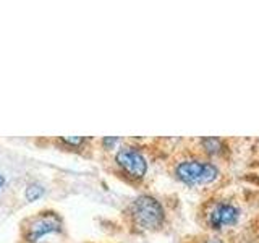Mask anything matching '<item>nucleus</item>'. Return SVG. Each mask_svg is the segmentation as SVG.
Wrapping results in <instances>:
<instances>
[{
  "instance_id": "3",
  "label": "nucleus",
  "mask_w": 259,
  "mask_h": 243,
  "mask_svg": "<svg viewBox=\"0 0 259 243\" xmlns=\"http://www.w3.org/2000/svg\"><path fill=\"white\" fill-rule=\"evenodd\" d=\"M117 162L133 178H143L146 175V170H148V162L143 157V154L133 148L120 149L117 154Z\"/></svg>"
},
{
  "instance_id": "11",
  "label": "nucleus",
  "mask_w": 259,
  "mask_h": 243,
  "mask_svg": "<svg viewBox=\"0 0 259 243\" xmlns=\"http://www.w3.org/2000/svg\"><path fill=\"white\" fill-rule=\"evenodd\" d=\"M210 243H221V241H210Z\"/></svg>"
},
{
  "instance_id": "5",
  "label": "nucleus",
  "mask_w": 259,
  "mask_h": 243,
  "mask_svg": "<svg viewBox=\"0 0 259 243\" xmlns=\"http://www.w3.org/2000/svg\"><path fill=\"white\" fill-rule=\"evenodd\" d=\"M238 216L240 211L233 205H230V202H221V205H217L210 211L207 221L212 229H221V227L225 225H233L238 221Z\"/></svg>"
},
{
  "instance_id": "1",
  "label": "nucleus",
  "mask_w": 259,
  "mask_h": 243,
  "mask_svg": "<svg viewBox=\"0 0 259 243\" xmlns=\"http://www.w3.org/2000/svg\"><path fill=\"white\" fill-rule=\"evenodd\" d=\"M132 213H133L136 224L148 230L159 229V227L164 224V219H165V213L162 205L156 198L148 196V194H143V196L136 198L133 201Z\"/></svg>"
},
{
  "instance_id": "4",
  "label": "nucleus",
  "mask_w": 259,
  "mask_h": 243,
  "mask_svg": "<svg viewBox=\"0 0 259 243\" xmlns=\"http://www.w3.org/2000/svg\"><path fill=\"white\" fill-rule=\"evenodd\" d=\"M62 227L60 219L57 217L55 214H42L39 216L37 219H34L31 224H29V229H28V241L34 243L37 241L40 237H44L47 233H52V232H59Z\"/></svg>"
},
{
  "instance_id": "6",
  "label": "nucleus",
  "mask_w": 259,
  "mask_h": 243,
  "mask_svg": "<svg viewBox=\"0 0 259 243\" xmlns=\"http://www.w3.org/2000/svg\"><path fill=\"white\" fill-rule=\"evenodd\" d=\"M42 193H44L42 186H40L39 183H32L26 188V199L28 201H36V199H39L40 196H42Z\"/></svg>"
},
{
  "instance_id": "9",
  "label": "nucleus",
  "mask_w": 259,
  "mask_h": 243,
  "mask_svg": "<svg viewBox=\"0 0 259 243\" xmlns=\"http://www.w3.org/2000/svg\"><path fill=\"white\" fill-rule=\"evenodd\" d=\"M104 143H105V144H115V143H117V138H105Z\"/></svg>"
},
{
  "instance_id": "2",
  "label": "nucleus",
  "mask_w": 259,
  "mask_h": 243,
  "mask_svg": "<svg viewBox=\"0 0 259 243\" xmlns=\"http://www.w3.org/2000/svg\"><path fill=\"white\" fill-rule=\"evenodd\" d=\"M175 174L186 185H207L215 180L219 170L210 162L185 160L177 166Z\"/></svg>"
},
{
  "instance_id": "8",
  "label": "nucleus",
  "mask_w": 259,
  "mask_h": 243,
  "mask_svg": "<svg viewBox=\"0 0 259 243\" xmlns=\"http://www.w3.org/2000/svg\"><path fill=\"white\" fill-rule=\"evenodd\" d=\"M63 141H65V143H68V144L79 146L81 143L84 141V138H81V136H76V138H63Z\"/></svg>"
},
{
  "instance_id": "10",
  "label": "nucleus",
  "mask_w": 259,
  "mask_h": 243,
  "mask_svg": "<svg viewBox=\"0 0 259 243\" xmlns=\"http://www.w3.org/2000/svg\"><path fill=\"white\" fill-rule=\"evenodd\" d=\"M5 183V178L2 177V175H0V188H2V185Z\"/></svg>"
},
{
  "instance_id": "7",
  "label": "nucleus",
  "mask_w": 259,
  "mask_h": 243,
  "mask_svg": "<svg viewBox=\"0 0 259 243\" xmlns=\"http://www.w3.org/2000/svg\"><path fill=\"white\" fill-rule=\"evenodd\" d=\"M202 143H204L206 149H207L209 152H212V154L219 152V149H221V146H222L221 140H215V138H207V140H204Z\"/></svg>"
}]
</instances>
